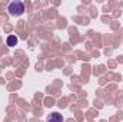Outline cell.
Masks as SVG:
<instances>
[{"mask_svg": "<svg viewBox=\"0 0 123 122\" xmlns=\"http://www.w3.org/2000/svg\"><path fill=\"white\" fill-rule=\"evenodd\" d=\"M47 122H62V116L59 115V114H52L50 116H49V121Z\"/></svg>", "mask_w": 123, "mask_h": 122, "instance_id": "cell-2", "label": "cell"}, {"mask_svg": "<svg viewBox=\"0 0 123 122\" xmlns=\"http://www.w3.org/2000/svg\"><path fill=\"white\" fill-rule=\"evenodd\" d=\"M16 43H17V39H16L14 36H10V37L7 39V45H9V46H14Z\"/></svg>", "mask_w": 123, "mask_h": 122, "instance_id": "cell-3", "label": "cell"}, {"mask_svg": "<svg viewBox=\"0 0 123 122\" xmlns=\"http://www.w3.org/2000/svg\"><path fill=\"white\" fill-rule=\"evenodd\" d=\"M9 12H10V14H13V16H19V14H22V13L25 12V6H23L22 1H13V3H10V6H9Z\"/></svg>", "mask_w": 123, "mask_h": 122, "instance_id": "cell-1", "label": "cell"}]
</instances>
